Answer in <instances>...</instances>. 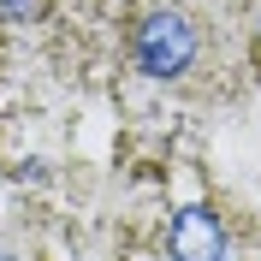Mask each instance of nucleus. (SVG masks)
<instances>
[{
    "label": "nucleus",
    "mask_w": 261,
    "mask_h": 261,
    "mask_svg": "<svg viewBox=\"0 0 261 261\" xmlns=\"http://www.w3.org/2000/svg\"><path fill=\"white\" fill-rule=\"evenodd\" d=\"M196 60V24L184 12H154L137 24V65L148 77H178Z\"/></svg>",
    "instance_id": "1"
},
{
    "label": "nucleus",
    "mask_w": 261,
    "mask_h": 261,
    "mask_svg": "<svg viewBox=\"0 0 261 261\" xmlns=\"http://www.w3.org/2000/svg\"><path fill=\"white\" fill-rule=\"evenodd\" d=\"M166 249L172 261H226V231L214 208H178L166 226Z\"/></svg>",
    "instance_id": "2"
},
{
    "label": "nucleus",
    "mask_w": 261,
    "mask_h": 261,
    "mask_svg": "<svg viewBox=\"0 0 261 261\" xmlns=\"http://www.w3.org/2000/svg\"><path fill=\"white\" fill-rule=\"evenodd\" d=\"M255 54H261V24H255Z\"/></svg>",
    "instance_id": "3"
}]
</instances>
